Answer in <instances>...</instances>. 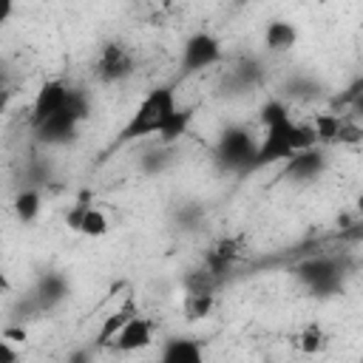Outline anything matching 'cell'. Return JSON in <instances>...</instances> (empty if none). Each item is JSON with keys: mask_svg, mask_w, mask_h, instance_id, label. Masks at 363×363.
<instances>
[{"mask_svg": "<svg viewBox=\"0 0 363 363\" xmlns=\"http://www.w3.org/2000/svg\"><path fill=\"white\" fill-rule=\"evenodd\" d=\"M176 108H179V99H176V91L170 82L150 88L142 96V102L136 105V111L130 113V119L122 125L116 145H128V142L145 139V136H159L164 130V125L170 122V116L176 113Z\"/></svg>", "mask_w": 363, "mask_h": 363, "instance_id": "6da1fadb", "label": "cell"}, {"mask_svg": "<svg viewBox=\"0 0 363 363\" xmlns=\"http://www.w3.org/2000/svg\"><path fill=\"white\" fill-rule=\"evenodd\" d=\"M295 281L315 298L326 301L335 295H343L346 281L352 275V261L346 255H309L292 267Z\"/></svg>", "mask_w": 363, "mask_h": 363, "instance_id": "7a4b0ae2", "label": "cell"}, {"mask_svg": "<svg viewBox=\"0 0 363 363\" xmlns=\"http://www.w3.org/2000/svg\"><path fill=\"white\" fill-rule=\"evenodd\" d=\"M318 145V133L312 122H295L292 116L275 125L264 128V136L258 139V156H255V170L272 164V162H286L298 150H306Z\"/></svg>", "mask_w": 363, "mask_h": 363, "instance_id": "3957f363", "label": "cell"}, {"mask_svg": "<svg viewBox=\"0 0 363 363\" xmlns=\"http://www.w3.org/2000/svg\"><path fill=\"white\" fill-rule=\"evenodd\" d=\"M88 116H91V96H88V91L71 85L68 105L62 111H57L54 116H48L45 122L31 128L34 142L40 147H62V145L77 139V133H79V128H82V122Z\"/></svg>", "mask_w": 363, "mask_h": 363, "instance_id": "277c9868", "label": "cell"}, {"mask_svg": "<svg viewBox=\"0 0 363 363\" xmlns=\"http://www.w3.org/2000/svg\"><path fill=\"white\" fill-rule=\"evenodd\" d=\"M255 156H258V139L247 125L233 122L221 128L213 145V164L218 173H230V176L255 173Z\"/></svg>", "mask_w": 363, "mask_h": 363, "instance_id": "5b68a950", "label": "cell"}, {"mask_svg": "<svg viewBox=\"0 0 363 363\" xmlns=\"http://www.w3.org/2000/svg\"><path fill=\"white\" fill-rule=\"evenodd\" d=\"M91 71H94V79H96L99 85H119V82H125L128 77H133V71H136V57H133V51H130L125 43L108 40V43L99 48V54H96Z\"/></svg>", "mask_w": 363, "mask_h": 363, "instance_id": "8992f818", "label": "cell"}, {"mask_svg": "<svg viewBox=\"0 0 363 363\" xmlns=\"http://www.w3.org/2000/svg\"><path fill=\"white\" fill-rule=\"evenodd\" d=\"M224 60V48L221 40L210 31H196L184 40L182 45V57H179V74L182 77H193L204 68H213Z\"/></svg>", "mask_w": 363, "mask_h": 363, "instance_id": "52a82bcc", "label": "cell"}, {"mask_svg": "<svg viewBox=\"0 0 363 363\" xmlns=\"http://www.w3.org/2000/svg\"><path fill=\"white\" fill-rule=\"evenodd\" d=\"M315 133H318V145L329 147V145H357L363 142V125L357 119H352L349 113H318L312 119Z\"/></svg>", "mask_w": 363, "mask_h": 363, "instance_id": "ba28073f", "label": "cell"}, {"mask_svg": "<svg viewBox=\"0 0 363 363\" xmlns=\"http://www.w3.org/2000/svg\"><path fill=\"white\" fill-rule=\"evenodd\" d=\"M264 74H267V71H264V62H261L258 57H252V54H244V57H238V60L227 68V74L221 77V91L230 94V96L250 94V91H255V88H261Z\"/></svg>", "mask_w": 363, "mask_h": 363, "instance_id": "9c48e42d", "label": "cell"}, {"mask_svg": "<svg viewBox=\"0 0 363 363\" xmlns=\"http://www.w3.org/2000/svg\"><path fill=\"white\" fill-rule=\"evenodd\" d=\"M247 238L244 235H218L216 241H210V247L201 255V267L210 269L216 278L224 281V275L238 264V258L244 255Z\"/></svg>", "mask_w": 363, "mask_h": 363, "instance_id": "30bf717a", "label": "cell"}, {"mask_svg": "<svg viewBox=\"0 0 363 363\" xmlns=\"http://www.w3.org/2000/svg\"><path fill=\"white\" fill-rule=\"evenodd\" d=\"M329 167V156L323 145H312L306 150H298L292 159H286L284 164V179L298 182V184H309L318 182Z\"/></svg>", "mask_w": 363, "mask_h": 363, "instance_id": "8fae6325", "label": "cell"}, {"mask_svg": "<svg viewBox=\"0 0 363 363\" xmlns=\"http://www.w3.org/2000/svg\"><path fill=\"white\" fill-rule=\"evenodd\" d=\"M68 96H71V82L54 77V79H45L31 102V116H28V125H40L45 122L48 116H54L57 111H62L68 105Z\"/></svg>", "mask_w": 363, "mask_h": 363, "instance_id": "7c38bea8", "label": "cell"}, {"mask_svg": "<svg viewBox=\"0 0 363 363\" xmlns=\"http://www.w3.org/2000/svg\"><path fill=\"white\" fill-rule=\"evenodd\" d=\"M71 295V281L60 272V269H45L37 275L34 286H31V298L37 301L40 312H54L60 303H65Z\"/></svg>", "mask_w": 363, "mask_h": 363, "instance_id": "4fadbf2b", "label": "cell"}, {"mask_svg": "<svg viewBox=\"0 0 363 363\" xmlns=\"http://www.w3.org/2000/svg\"><path fill=\"white\" fill-rule=\"evenodd\" d=\"M153 343V323L145 315H133L111 340V349L116 352H142Z\"/></svg>", "mask_w": 363, "mask_h": 363, "instance_id": "5bb4252c", "label": "cell"}, {"mask_svg": "<svg viewBox=\"0 0 363 363\" xmlns=\"http://www.w3.org/2000/svg\"><path fill=\"white\" fill-rule=\"evenodd\" d=\"M159 360L162 363H201L204 343L196 337H170V340H164Z\"/></svg>", "mask_w": 363, "mask_h": 363, "instance_id": "9a60e30c", "label": "cell"}, {"mask_svg": "<svg viewBox=\"0 0 363 363\" xmlns=\"http://www.w3.org/2000/svg\"><path fill=\"white\" fill-rule=\"evenodd\" d=\"M332 343V335L326 332L323 323L312 320V323H303L295 335H292V346L301 352V354H323Z\"/></svg>", "mask_w": 363, "mask_h": 363, "instance_id": "2e32d148", "label": "cell"}, {"mask_svg": "<svg viewBox=\"0 0 363 363\" xmlns=\"http://www.w3.org/2000/svg\"><path fill=\"white\" fill-rule=\"evenodd\" d=\"M298 43V28L289 20H269L264 26V48L269 54H286Z\"/></svg>", "mask_w": 363, "mask_h": 363, "instance_id": "e0dca14e", "label": "cell"}, {"mask_svg": "<svg viewBox=\"0 0 363 363\" xmlns=\"http://www.w3.org/2000/svg\"><path fill=\"white\" fill-rule=\"evenodd\" d=\"M11 210H14V218L20 224H34L40 210H43V190L40 187H20L14 193Z\"/></svg>", "mask_w": 363, "mask_h": 363, "instance_id": "ac0fdd59", "label": "cell"}, {"mask_svg": "<svg viewBox=\"0 0 363 363\" xmlns=\"http://www.w3.org/2000/svg\"><path fill=\"white\" fill-rule=\"evenodd\" d=\"M173 145H164V142H156V145H150V147H145L142 150V156H139V167H142V173H147V176H159V173H164L170 164H173Z\"/></svg>", "mask_w": 363, "mask_h": 363, "instance_id": "d6986e66", "label": "cell"}, {"mask_svg": "<svg viewBox=\"0 0 363 363\" xmlns=\"http://www.w3.org/2000/svg\"><path fill=\"white\" fill-rule=\"evenodd\" d=\"M193 116H196V108H193V105H179L176 113L170 116V122L164 125V130L159 133V142H164V145H176L179 139H184V136L190 133Z\"/></svg>", "mask_w": 363, "mask_h": 363, "instance_id": "ffe728a7", "label": "cell"}, {"mask_svg": "<svg viewBox=\"0 0 363 363\" xmlns=\"http://www.w3.org/2000/svg\"><path fill=\"white\" fill-rule=\"evenodd\" d=\"M136 315V306H133V301H125L116 312H111L105 320H102V326H99V332H96V346H111V340H113V335L130 320Z\"/></svg>", "mask_w": 363, "mask_h": 363, "instance_id": "44dd1931", "label": "cell"}, {"mask_svg": "<svg viewBox=\"0 0 363 363\" xmlns=\"http://www.w3.org/2000/svg\"><path fill=\"white\" fill-rule=\"evenodd\" d=\"M54 182V167L48 162V156H31L23 164V187H40L45 190V184Z\"/></svg>", "mask_w": 363, "mask_h": 363, "instance_id": "7402d4cb", "label": "cell"}, {"mask_svg": "<svg viewBox=\"0 0 363 363\" xmlns=\"http://www.w3.org/2000/svg\"><path fill=\"white\" fill-rule=\"evenodd\" d=\"M216 309V292H184L182 298V315L187 320H204Z\"/></svg>", "mask_w": 363, "mask_h": 363, "instance_id": "603a6c76", "label": "cell"}, {"mask_svg": "<svg viewBox=\"0 0 363 363\" xmlns=\"http://www.w3.org/2000/svg\"><path fill=\"white\" fill-rule=\"evenodd\" d=\"M108 230H111L108 213H105L102 207H96V204H91V207L82 213L79 224H77V233L85 235V238H102V235H108Z\"/></svg>", "mask_w": 363, "mask_h": 363, "instance_id": "cb8c5ba5", "label": "cell"}, {"mask_svg": "<svg viewBox=\"0 0 363 363\" xmlns=\"http://www.w3.org/2000/svg\"><path fill=\"white\" fill-rule=\"evenodd\" d=\"M173 224H176L179 230H184V233L199 230V227L204 224V207H201L199 201H184V204H179V207L173 210Z\"/></svg>", "mask_w": 363, "mask_h": 363, "instance_id": "d4e9b609", "label": "cell"}, {"mask_svg": "<svg viewBox=\"0 0 363 363\" xmlns=\"http://www.w3.org/2000/svg\"><path fill=\"white\" fill-rule=\"evenodd\" d=\"M289 116H292L289 102H286V99H278V96L264 99V105L258 108V119H261L264 128H267V125H275V122H284V119H289Z\"/></svg>", "mask_w": 363, "mask_h": 363, "instance_id": "484cf974", "label": "cell"}, {"mask_svg": "<svg viewBox=\"0 0 363 363\" xmlns=\"http://www.w3.org/2000/svg\"><path fill=\"white\" fill-rule=\"evenodd\" d=\"M320 94V82H315L312 77H292L286 82V96H298V99H309V96H318Z\"/></svg>", "mask_w": 363, "mask_h": 363, "instance_id": "4316f807", "label": "cell"}, {"mask_svg": "<svg viewBox=\"0 0 363 363\" xmlns=\"http://www.w3.org/2000/svg\"><path fill=\"white\" fill-rule=\"evenodd\" d=\"M91 204H94V196H91L88 190H82V193L77 196V201H74V204H71V207L65 210V227L77 233V224H79V218H82V213H85V210H88Z\"/></svg>", "mask_w": 363, "mask_h": 363, "instance_id": "83f0119b", "label": "cell"}, {"mask_svg": "<svg viewBox=\"0 0 363 363\" xmlns=\"http://www.w3.org/2000/svg\"><path fill=\"white\" fill-rule=\"evenodd\" d=\"M17 357H20V352L11 346V340H0V363H17Z\"/></svg>", "mask_w": 363, "mask_h": 363, "instance_id": "f1b7e54d", "label": "cell"}, {"mask_svg": "<svg viewBox=\"0 0 363 363\" xmlns=\"http://www.w3.org/2000/svg\"><path fill=\"white\" fill-rule=\"evenodd\" d=\"M343 105H349L352 108V119H357V122H363V94H357V96H352L349 102H343Z\"/></svg>", "mask_w": 363, "mask_h": 363, "instance_id": "f546056e", "label": "cell"}, {"mask_svg": "<svg viewBox=\"0 0 363 363\" xmlns=\"http://www.w3.org/2000/svg\"><path fill=\"white\" fill-rule=\"evenodd\" d=\"M3 337L11 340V343H23L26 340V329L23 326H6L3 329Z\"/></svg>", "mask_w": 363, "mask_h": 363, "instance_id": "4dcf8cb0", "label": "cell"}, {"mask_svg": "<svg viewBox=\"0 0 363 363\" xmlns=\"http://www.w3.org/2000/svg\"><path fill=\"white\" fill-rule=\"evenodd\" d=\"M357 94H363V74H360V77H357V79H354V82L346 88V94H343L337 102L343 105V102H349V99H352V96H357Z\"/></svg>", "mask_w": 363, "mask_h": 363, "instance_id": "1f68e13d", "label": "cell"}, {"mask_svg": "<svg viewBox=\"0 0 363 363\" xmlns=\"http://www.w3.org/2000/svg\"><path fill=\"white\" fill-rule=\"evenodd\" d=\"M14 14V0H0V23H9Z\"/></svg>", "mask_w": 363, "mask_h": 363, "instance_id": "d6a6232c", "label": "cell"}, {"mask_svg": "<svg viewBox=\"0 0 363 363\" xmlns=\"http://www.w3.org/2000/svg\"><path fill=\"white\" fill-rule=\"evenodd\" d=\"M238 3H247V0H238Z\"/></svg>", "mask_w": 363, "mask_h": 363, "instance_id": "836d02e7", "label": "cell"}]
</instances>
